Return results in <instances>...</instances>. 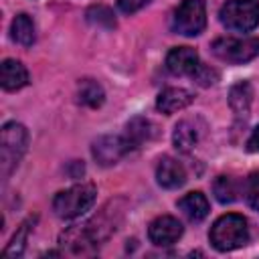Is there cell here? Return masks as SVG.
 <instances>
[{"label":"cell","instance_id":"cell-19","mask_svg":"<svg viewBox=\"0 0 259 259\" xmlns=\"http://www.w3.org/2000/svg\"><path fill=\"white\" fill-rule=\"evenodd\" d=\"M10 36L12 40H16L18 45L22 47H30L36 38L34 34V22L28 14H18L14 20H12V26H10Z\"/></svg>","mask_w":259,"mask_h":259},{"label":"cell","instance_id":"cell-21","mask_svg":"<svg viewBox=\"0 0 259 259\" xmlns=\"http://www.w3.org/2000/svg\"><path fill=\"white\" fill-rule=\"evenodd\" d=\"M77 95H79V101H81L83 105H87V107H99V105L103 103V99H105L103 87H101L97 81H93V79L81 81Z\"/></svg>","mask_w":259,"mask_h":259},{"label":"cell","instance_id":"cell-4","mask_svg":"<svg viewBox=\"0 0 259 259\" xmlns=\"http://www.w3.org/2000/svg\"><path fill=\"white\" fill-rule=\"evenodd\" d=\"M219 16L227 28L249 32L259 24V0H227Z\"/></svg>","mask_w":259,"mask_h":259},{"label":"cell","instance_id":"cell-2","mask_svg":"<svg viewBox=\"0 0 259 259\" xmlns=\"http://www.w3.org/2000/svg\"><path fill=\"white\" fill-rule=\"evenodd\" d=\"M28 146V132L22 123L8 121L0 132V172L4 178L12 174V170L22 160Z\"/></svg>","mask_w":259,"mask_h":259},{"label":"cell","instance_id":"cell-7","mask_svg":"<svg viewBox=\"0 0 259 259\" xmlns=\"http://www.w3.org/2000/svg\"><path fill=\"white\" fill-rule=\"evenodd\" d=\"M123 219V200H109L91 221L85 223L87 233L91 235V239L99 245L101 241H105L111 233L117 231V225Z\"/></svg>","mask_w":259,"mask_h":259},{"label":"cell","instance_id":"cell-1","mask_svg":"<svg viewBox=\"0 0 259 259\" xmlns=\"http://www.w3.org/2000/svg\"><path fill=\"white\" fill-rule=\"evenodd\" d=\"M97 190L93 184L89 182H81V184H73L61 192L55 194L53 198V210L59 219H77L81 214H85L93 202H95Z\"/></svg>","mask_w":259,"mask_h":259},{"label":"cell","instance_id":"cell-18","mask_svg":"<svg viewBox=\"0 0 259 259\" xmlns=\"http://www.w3.org/2000/svg\"><path fill=\"white\" fill-rule=\"evenodd\" d=\"M198 127L194 121L190 119H182L176 127H174V134H172V142H174V148L178 152H190L196 142H198Z\"/></svg>","mask_w":259,"mask_h":259},{"label":"cell","instance_id":"cell-3","mask_svg":"<svg viewBox=\"0 0 259 259\" xmlns=\"http://www.w3.org/2000/svg\"><path fill=\"white\" fill-rule=\"evenodd\" d=\"M210 243L217 251H233L249 241V227L241 214H223L210 229Z\"/></svg>","mask_w":259,"mask_h":259},{"label":"cell","instance_id":"cell-24","mask_svg":"<svg viewBox=\"0 0 259 259\" xmlns=\"http://www.w3.org/2000/svg\"><path fill=\"white\" fill-rule=\"evenodd\" d=\"M243 192H245V200L251 208L259 210V172H253L247 180H245V186H243Z\"/></svg>","mask_w":259,"mask_h":259},{"label":"cell","instance_id":"cell-25","mask_svg":"<svg viewBox=\"0 0 259 259\" xmlns=\"http://www.w3.org/2000/svg\"><path fill=\"white\" fill-rule=\"evenodd\" d=\"M200 85H204V87H208V85H212V83H217V79H219V75H217V71L214 69H210V67H206V65H198V69L194 71V75H192Z\"/></svg>","mask_w":259,"mask_h":259},{"label":"cell","instance_id":"cell-5","mask_svg":"<svg viewBox=\"0 0 259 259\" xmlns=\"http://www.w3.org/2000/svg\"><path fill=\"white\" fill-rule=\"evenodd\" d=\"M212 53L221 61L241 65L259 55V38H255V36H245V38L221 36L212 42Z\"/></svg>","mask_w":259,"mask_h":259},{"label":"cell","instance_id":"cell-16","mask_svg":"<svg viewBox=\"0 0 259 259\" xmlns=\"http://www.w3.org/2000/svg\"><path fill=\"white\" fill-rule=\"evenodd\" d=\"M178 208L188 221L198 223L208 214V200L202 192H188L178 200Z\"/></svg>","mask_w":259,"mask_h":259},{"label":"cell","instance_id":"cell-13","mask_svg":"<svg viewBox=\"0 0 259 259\" xmlns=\"http://www.w3.org/2000/svg\"><path fill=\"white\" fill-rule=\"evenodd\" d=\"M156 180L162 188H178L186 182V170L178 160L166 156L156 168Z\"/></svg>","mask_w":259,"mask_h":259},{"label":"cell","instance_id":"cell-9","mask_svg":"<svg viewBox=\"0 0 259 259\" xmlns=\"http://www.w3.org/2000/svg\"><path fill=\"white\" fill-rule=\"evenodd\" d=\"M132 150L125 136H101L93 142L91 154L101 166H113L117 164L127 152Z\"/></svg>","mask_w":259,"mask_h":259},{"label":"cell","instance_id":"cell-15","mask_svg":"<svg viewBox=\"0 0 259 259\" xmlns=\"http://www.w3.org/2000/svg\"><path fill=\"white\" fill-rule=\"evenodd\" d=\"M251 101H253V89L249 81H239L229 89V105L237 117H247L251 111Z\"/></svg>","mask_w":259,"mask_h":259},{"label":"cell","instance_id":"cell-10","mask_svg":"<svg viewBox=\"0 0 259 259\" xmlns=\"http://www.w3.org/2000/svg\"><path fill=\"white\" fill-rule=\"evenodd\" d=\"M148 237L154 245L158 247H168L174 245L182 237V225L174 217H158L156 221L150 223Z\"/></svg>","mask_w":259,"mask_h":259},{"label":"cell","instance_id":"cell-8","mask_svg":"<svg viewBox=\"0 0 259 259\" xmlns=\"http://www.w3.org/2000/svg\"><path fill=\"white\" fill-rule=\"evenodd\" d=\"M59 247H61L63 253L75 255V257H85V255H95L97 253V243L87 233L85 223L83 225H73L67 231H63L61 237H59Z\"/></svg>","mask_w":259,"mask_h":259},{"label":"cell","instance_id":"cell-12","mask_svg":"<svg viewBox=\"0 0 259 259\" xmlns=\"http://www.w3.org/2000/svg\"><path fill=\"white\" fill-rule=\"evenodd\" d=\"M192 101H194V95H192L188 89H182V87H168V89H164V91L158 95L156 107H158L162 113L170 115V113H176V111L188 107Z\"/></svg>","mask_w":259,"mask_h":259},{"label":"cell","instance_id":"cell-6","mask_svg":"<svg viewBox=\"0 0 259 259\" xmlns=\"http://www.w3.org/2000/svg\"><path fill=\"white\" fill-rule=\"evenodd\" d=\"M206 8L204 0H182L172 16V30L184 36H196L204 30Z\"/></svg>","mask_w":259,"mask_h":259},{"label":"cell","instance_id":"cell-26","mask_svg":"<svg viewBox=\"0 0 259 259\" xmlns=\"http://www.w3.org/2000/svg\"><path fill=\"white\" fill-rule=\"evenodd\" d=\"M152 0H117V8L125 14H134L140 8H144L146 4H150Z\"/></svg>","mask_w":259,"mask_h":259},{"label":"cell","instance_id":"cell-20","mask_svg":"<svg viewBox=\"0 0 259 259\" xmlns=\"http://www.w3.org/2000/svg\"><path fill=\"white\" fill-rule=\"evenodd\" d=\"M34 221H36V217H28L18 229H16V233H14V237H12V241L8 243V247L4 249V257H20L22 255V251H24V245H26V239H28V233L32 231V225H34Z\"/></svg>","mask_w":259,"mask_h":259},{"label":"cell","instance_id":"cell-14","mask_svg":"<svg viewBox=\"0 0 259 259\" xmlns=\"http://www.w3.org/2000/svg\"><path fill=\"white\" fill-rule=\"evenodd\" d=\"M0 83L4 91H18L28 83L26 67L16 59H6L0 67Z\"/></svg>","mask_w":259,"mask_h":259},{"label":"cell","instance_id":"cell-23","mask_svg":"<svg viewBox=\"0 0 259 259\" xmlns=\"http://www.w3.org/2000/svg\"><path fill=\"white\" fill-rule=\"evenodd\" d=\"M87 20L99 28H113L115 26V16L107 6H91L87 10Z\"/></svg>","mask_w":259,"mask_h":259},{"label":"cell","instance_id":"cell-27","mask_svg":"<svg viewBox=\"0 0 259 259\" xmlns=\"http://www.w3.org/2000/svg\"><path fill=\"white\" fill-rule=\"evenodd\" d=\"M247 150L249 152H259V125L251 132V136L247 140Z\"/></svg>","mask_w":259,"mask_h":259},{"label":"cell","instance_id":"cell-17","mask_svg":"<svg viewBox=\"0 0 259 259\" xmlns=\"http://www.w3.org/2000/svg\"><path fill=\"white\" fill-rule=\"evenodd\" d=\"M154 134H156V125L150 119H146V117H134V119L127 121L123 136H125V140L130 142L132 148H138L144 142L152 140Z\"/></svg>","mask_w":259,"mask_h":259},{"label":"cell","instance_id":"cell-11","mask_svg":"<svg viewBox=\"0 0 259 259\" xmlns=\"http://www.w3.org/2000/svg\"><path fill=\"white\" fill-rule=\"evenodd\" d=\"M198 65V53L190 47H176L166 55V69L172 75H194Z\"/></svg>","mask_w":259,"mask_h":259},{"label":"cell","instance_id":"cell-22","mask_svg":"<svg viewBox=\"0 0 259 259\" xmlns=\"http://www.w3.org/2000/svg\"><path fill=\"white\" fill-rule=\"evenodd\" d=\"M212 190H214V196H217L219 202L229 204V202H233V200L237 198V194H239V184H237V180H235L233 176H225V174H223V176H219V178L214 180Z\"/></svg>","mask_w":259,"mask_h":259}]
</instances>
